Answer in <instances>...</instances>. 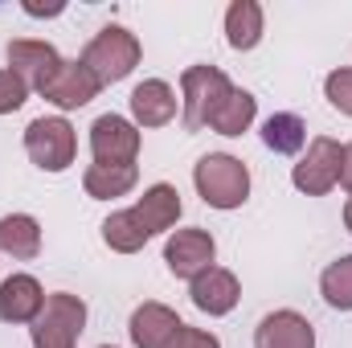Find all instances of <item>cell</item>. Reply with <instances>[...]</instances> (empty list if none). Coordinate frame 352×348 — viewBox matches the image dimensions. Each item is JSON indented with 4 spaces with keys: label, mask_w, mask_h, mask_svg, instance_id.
Wrapping results in <instances>:
<instances>
[{
    "label": "cell",
    "mask_w": 352,
    "mask_h": 348,
    "mask_svg": "<svg viewBox=\"0 0 352 348\" xmlns=\"http://www.w3.org/2000/svg\"><path fill=\"white\" fill-rule=\"evenodd\" d=\"M192 184L209 209H242L250 197V168L230 152H209L192 164Z\"/></svg>",
    "instance_id": "obj_1"
},
{
    "label": "cell",
    "mask_w": 352,
    "mask_h": 348,
    "mask_svg": "<svg viewBox=\"0 0 352 348\" xmlns=\"http://www.w3.org/2000/svg\"><path fill=\"white\" fill-rule=\"evenodd\" d=\"M140 54H144V50H140V37H135L131 29L107 25V29H98L87 41V50H82L78 62L98 78V87H111V83H123V78L140 66Z\"/></svg>",
    "instance_id": "obj_2"
},
{
    "label": "cell",
    "mask_w": 352,
    "mask_h": 348,
    "mask_svg": "<svg viewBox=\"0 0 352 348\" xmlns=\"http://www.w3.org/2000/svg\"><path fill=\"white\" fill-rule=\"evenodd\" d=\"M25 152L41 173H66L78 156V135H74L70 119L41 115L25 127Z\"/></svg>",
    "instance_id": "obj_3"
},
{
    "label": "cell",
    "mask_w": 352,
    "mask_h": 348,
    "mask_svg": "<svg viewBox=\"0 0 352 348\" xmlns=\"http://www.w3.org/2000/svg\"><path fill=\"white\" fill-rule=\"evenodd\" d=\"M230 90H234V83L217 66H188L180 74V119H184V131L209 127L213 111L221 107V98Z\"/></svg>",
    "instance_id": "obj_4"
},
{
    "label": "cell",
    "mask_w": 352,
    "mask_h": 348,
    "mask_svg": "<svg viewBox=\"0 0 352 348\" xmlns=\"http://www.w3.org/2000/svg\"><path fill=\"white\" fill-rule=\"evenodd\" d=\"M87 328V303L70 291H54L45 295L41 316L33 320V348H74Z\"/></svg>",
    "instance_id": "obj_5"
},
{
    "label": "cell",
    "mask_w": 352,
    "mask_h": 348,
    "mask_svg": "<svg viewBox=\"0 0 352 348\" xmlns=\"http://www.w3.org/2000/svg\"><path fill=\"white\" fill-rule=\"evenodd\" d=\"M340 164H344V144L332 135H316L299 164L291 168V184L307 197H328L340 184Z\"/></svg>",
    "instance_id": "obj_6"
},
{
    "label": "cell",
    "mask_w": 352,
    "mask_h": 348,
    "mask_svg": "<svg viewBox=\"0 0 352 348\" xmlns=\"http://www.w3.org/2000/svg\"><path fill=\"white\" fill-rule=\"evenodd\" d=\"M90 152H94V164H135L140 127L123 115H98L90 123Z\"/></svg>",
    "instance_id": "obj_7"
},
{
    "label": "cell",
    "mask_w": 352,
    "mask_h": 348,
    "mask_svg": "<svg viewBox=\"0 0 352 348\" xmlns=\"http://www.w3.org/2000/svg\"><path fill=\"white\" fill-rule=\"evenodd\" d=\"M217 259V242H213V234L209 230H201V226H188V230H173L168 234V242H164V262H168V270H173L176 279H197L201 270H209Z\"/></svg>",
    "instance_id": "obj_8"
},
{
    "label": "cell",
    "mask_w": 352,
    "mask_h": 348,
    "mask_svg": "<svg viewBox=\"0 0 352 348\" xmlns=\"http://www.w3.org/2000/svg\"><path fill=\"white\" fill-rule=\"evenodd\" d=\"M62 62H66V58H62L50 41H33V37H16V41H8V70H12L29 90L45 87Z\"/></svg>",
    "instance_id": "obj_9"
},
{
    "label": "cell",
    "mask_w": 352,
    "mask_h": 348,
    "mask_svg": "<svg viewBox=\"0 0 352 348\" xmlns=\"http://www.w3.org/2000/svg\"><path fill=\"white\" fill-rule=\"evenodd\" d=\"M188 299H192V307L205 312V316H230V312L238 307V299H242L238 274L213 262L209 270H201V274L188 283Z\"/></svg>",
    "instance_id": "obj_10"
},
{
    "label": "cell",
    "mask_w": 352,
    "mask_h": 348,
    "mask_svg": "<svg viewBox=\"0 0 352 348\" xmlns=\"http://www.w3.org/2000/svg\"><path fill=\"white\" fill-rule=\"evenodd\" d=\"M98 78L90 74L82 62H62L58 70H54V78L45 83V87L37 90L45 102H54L58 111H78V107H87L90 98H98Z\"/></svg>",
    "instance_id": "obj_11"
},
{
    "label": "cell",
    "mask_w": 352,
    "mask_h": 348,
    "mask_svg": "<svg viewBox=\"0 0 352 348\" xmlns=\"http://www.w3.org/2000/svg\"><path fill=\"white\" fill-rule=\"evenodd\" d=\"M180 328H184V320L176 316L173 307L156 303V299L140 303V307L131 312V324H127L131 345L135 348H173V340H176Z\"/></svg>",
    "instance_id": "obj_12"
},
{
    "label": "cell",
    "mask_w": 352,
    "mask_h": 348,
    "mask_svg": "<svg viewBox=\"0 0 352 348\" xmlns=\"http://www.w3.org/2000/svg\"><path fill=\"white\" fill-rule=\"evenodd\" d=\"M254 348H316V328L307 316L283 307V312H270L258 320Z\"/></svg>",
    "instance_id": "obj_13"
},
{
    "label": "cell",
    "mask_w": 352,
    "mask_h": 348,
    "mask_svg": "<svg viewBox=\"0 0 352 348\" xmlns=\"http://www.w3.org/2000/svg\"><path fill=\"white\" fill-rule=\"evenodd\" d=\"M45 307V291L33 274H8L0 283V320L4 324H33Z\"/></svg>",
    "instance_id": "obj_14"
},
{
    "label": "cell",
    "mask_w": 352,
    "mask_h": 348,
    "mask_svg": "<svg viewBox=\"0 0 352 348\" xmlns=\"http://www.w3.org/2000/svg\"><path fill=\"white\" fill-rule=\"evenodd\" d=\"M176 90L164 78H144L131 90V123L135 127H164L176 119Z\"/></svg>",
    "instance_id": "obj_15"
},
{
    "label": "cell",
    "mask_w": 352,
    "mask_h": 348,
    "mask_svg": "<svg viewBox=\"0 0 352 348\" xmlns=\"http://www.w3.org/2000/svg\"><path fill=\"white\" fill-rule=\"evenodd\" d=\"M131 209H135V217L144 221L148 234H168L176 221H180V209H184V205H180V193H176L173 184L160 180V184L144 188V197H140Z\"/></svg>",
    "instance_id": "obj_16"
},
{
    "label": "cell",
    "mask_w": 352,
    "mask_h": 348,
    "mask_svg": "<svg viewBox=\"0 0 352 348\" xmlns=\"http://www.w3.org/2000/svg\"><path fill=\"white\" fill-rule=\"evenodd\" d=\"M0 254L16 262H29L41 254V226L29 213H8L0 217Z\"/></svg>",
    "instance_id": "obj_17"
},
{
    "label": "cell",
    "mask_w": 352,
    "mask_h": 348,
    "mask_svg": "<svg viewBox=\"0 0 352 348\" xmlns=\"http://www.w3.org/2000/svg\"><path fill=\"white\" fill-rule=\"evenodd\" d=\"M263 4L258 0H234L230 8H226V41H230V50H254L258 41H263Z\"/></svg>",
    "instance_id": "obj_18"
},
{
    "label": "cell",
    "mask_w": 352,
    "mask_h": 348,
    "mask_svg": "<svg viewBox=\"0 0 352 348\" xmlns=\"http://www.w3.org/2000/svg\"><path fill=\"white\" fill-rule=\"evenodd\" d=\"M140 180L135 164H90L82 173V188L94 201H111V197H127Z\"/></svg>",
    "instance_id": "obj_19"
},
{
    "label": "cell",
    "mask_w": 352,
    "mask_h": 348,
    "mask_svg": "<svg viewBox=\"0 0 352 348\" xmlns=\"http://www.w3.org/2000/svg\"><path fill=\"white\" fill-rule=\"evenodd\" d=\"M263 144L274 156H299L307 148V123L295 111H274L263 123Z\"/></svg>",
    "instance_id": "obj_20"
},
{
    "label": "cell",
    "mask_w": 352,
    "mask_h": 348,
    "mask_svg": "<svg viewBox=\"0 0 352 348\" xmlns=\"http://www.w3.org/2000/svg\"><path fill=\"white\" fill-rule=\"evenodd\" d=\"M254 115H258V98H254L250 90L234 87L226 98H221V107L213 111L209 127H213L217 135H242V131H250Z\"/></svg>",
    "instance_id": "obj_21"
},
{
    "label": "cell",
    "mask_w": 352,
    "mask_h": 348,
    "mask_svg": "<svg viewBox=\"0 0 352 348\" xmlns=\"http://www.w3.org/2000/svg\"><path fill=\"white\" fill-rule=\"evenodd\" d=\"M148 230H144V221L135 217V209H119V213H111L107 221H102V242L115 250V254H135V250H144L148 246Z\"/></svg>",
    "instance_id": "obj_22"
},
{
    "label": "cell",
    "mask_w": 352,
    "mask_h": 348,
    "mask_svg": "<svg viewBox=\"0 0 352 348\" xmlns=\"http://www.w3.org/2000/svg\"><path fill=\"white\" fill-rule=\"evenodd\" d=\"M320 295H324L328 307L352 312V254H344V259H336V262L324 266V274H320Z\"/></svg>",
    "instance_id": "obj_23"
},
{
    "label": "cell",
    "mask_w": 352,
    "mask_h": 348,
    "mask_svg": "<svg viewBox=\"0 0 352 348\" xmlns=\"http://www.w3.org/2000/svg\"><path fill=\"white\" fill-rule=\"evenodd\" d=\"M324 94H328V102H332L340 115H349L352 119V66L332 70V74L324 78Z\"/></svg>",
    "instance_id": "obj_24"
},
{
    "label": "cell",
    "mask_w": 352,
    "mask_h": 348,
    "mask_svg": "<svg viewBox=\"0 0 352 348\" xmlns=\"http://www.w3.org/2000/svg\"><path fill=\"white\" fill-rule=\"evenodd\" d=\"M25 98H29V87L4 66L0 70V115H12V111H21L25 107Z\"/></svg>",
    "instance_id": "obj_25"
},
{
    "label": "cell",
    "mask_w": 352,
    "mask_h": 348,
    "mask_svg": "<svg viewBox=\"0 0 352 348\" xmlns=\"http://www.w3.org/2000/svg\"><path fill=\"white\" fill-rule=\"evenodd\" d=\"M173 348H221V340L213 336V332H201V328H180L176 332V340H173Z\"/></svg>",
    "instance_id": "obj_26"
},
{
    "label": "cell",
    "mask_w": 352,
    "mask_h": 348,
    "mask_svg": "<svg viewBox=\"0 0 352 348\" xmlns=\"http://www.w3.org/2000/svg\"><path fill=\"white\" fill-rule=\"evenodd\" d=\"M340 184L352 193V144H344V164H340Z\"/></svg>",
    "instance_id": "obj_27"
},
{
    "label": "cell",
    "mask_w": 352,
    "mask_h": 348,
    "mask_svg": "<svg viewBox=\"0 0 352 348\" xmlns=\"http://www.w3.org/2000/svg\"><path fill=\"white\" fill-rule=\"evenodd\" d=\"M344 226H349V234H352V197H349V205H344Z\"/></svg>",
    "instance_id": "obj_28"
},
{
    "label": "cell",
    "mask_w": 352,
    "mask_h": 348,
    "mask_svg": "<svg viewBox=\"0 0 352 348\" xmlns=\"http://www.w3.org/2000/svg\"><path fill=\"white\" fill-rule=\"evenodd\" d=\"M98 348H115V345H98Z\"/></svg>",
    "instance_id": "obj_29"
}]
</instances>
